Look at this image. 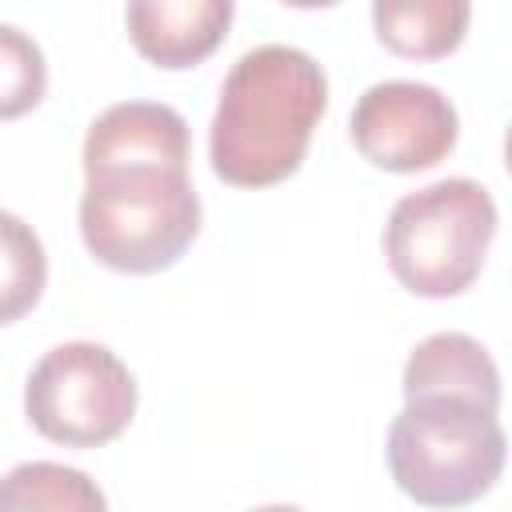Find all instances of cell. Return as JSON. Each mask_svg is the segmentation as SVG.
I'll return each mask as SVG.
<instances>
[{"mask_svg":"<svg viewBox=\"0 0 512 512\" xmlns=\"http://www.w3.org/2000/svg\"><path fill=\"white\" fill-rule=\"evenodd\" d=\"M0 512H108V500L80 468L24 460L0 476Z\"/></svg>","mask_w":512,"mask_h":512,"instance_id":"8fae6325","label":"cell"},{"mask_svg":"<svg viewBox=\"0 0 512 512\" xmlns=\"http://www.w3.org/2000/svg\"><path fill=\"white\" fill-rule=\"evenodd\" d=\"M200 232L188 168L128 164L84 176L80 236L96 264L128 276L172 268Z\"/></svg>","mask_w":512,"mask_h":512,"instance_id":"7a4b0ae2","label":"cell"},{"mask_svg":"<svg viewBox=\"0 0 512 512\" xmlns=\"http://www.w3.org/2000/svg\"><path fill=\"white\" fill-rule=\"evenodd\" d=\"M232 16V0H132L124 8L136 52L168 72L208 60L220 48Z\"/></svg>","mask_w":512,"mask_h":512,"instance_id":"ba28073f","label":"cell"},{"mask_svg":"<svg viewBox=\"0 0 512 512\" xmlns=\"http://www.w3.org/2000/svg\"><path fill=\"white\" fill-rule=\"evenodd\" d=\"M328 108L324 68L292 44L248 48L220 84L208 160L224 184L268 188L288 180Z\"/></svg>","mask_w":512,"mask_h":512,"instance_id":"6da1fadb","label":"cell"},{"mask_svg":"<svg viewBox=\"0 0 512 512\" xmlns=\"http://www.w3.org/2000/svg\"><path fill=\"white\" fill-rule=\"evenodd\" d=\"M356 152L384 172H424L460 136L452 100L424 80H380L360 92L348 120Z\"/></svg>","mask_w":512,"mask_h":512,"instance_id":"8992f818","label":"cell"},{"mask_svg":"<svg viewBox=\"0 0 512 512\" xmlns=\"http://www.w3.org/2000/svg\"><path fill=\"white\" fill-rule=\"evenodd\" d=\"M48 92V60L16 24H0V120L32 112Z\"/></svg>","mask_w":512,"mask_h":512,"instance_id":"4fadbf2b","label":"cell"},{"mask_svg":"<svg viewBox=\"0 0 512 512\" xmlns=\"http://www.w3.org/2000/svg\"><path fill=\"white\" fill-rule=\"evenodd\" d=\"M136 400V376L96 340L48 348L24 384V412L32 428L64 448H100L116 440L132 424Z\"/></svg>","mask_w":512,"mask_h":512,"instance_id":"5b68a950","label":"cell"},{"mask_svg":"<svg viewBox=\"0 0 512 512\" xmlns=\"http://www.w3.org/2000/svg\"><path fill=\"white\" fill-rule=\"evenodd\" d=\"M404 400L420 396H448L468 400L488 412L500 408V368L488 348L468 332H436L420 340L400 376Z\"/></svg>","mask_w":512,"mask_h":512,"instance_id":"9c48e42d","label":"cell"},{"mask_svg":"<svg viewBox=\"0 0 512 512\" xmlns=\"http://www.w3.org/2000/svg\"><path fill=\"white\" fill-rule=\"evenodd\" d=\"M472 20L468 0H376L372 28L384 48L408 60H440L460 48Z\"/></svg>","mask_w":512,"mask_h":512,"instance_id":"30bf717a","label":"cell"},{"mask_svg":"<svg viewBox=\"0 0 512 512\" xmlns=\"http://www.w3.org/2000/svg\"><path fill=\"white\" fill-rule=\"evenodd\" d=\"M48 284V256L32 224L0 208V328L28 316Z\"/></svg>","mask_w":512,"mask_h":512,"instance_id":"7c38bea8","label":"cell"},{"mask_svg":"<svg viewBox=\"0 0 512 512\" xmlns=\"http://www.w3.org/2000/svg\"><path fill=\"white\" fill-rule=\"evenodd\" d=\"M252 512H304L296 504H264V508H252Z\"/></svg>","mask_w":512,"mask_h":512,"instance_id":"5bb4252c","label":"cell"},{"mask_svg":"<svg viewBox=\"0 0 512 512\" xmlns=\"http://www.w3.org/2000/svg\"><path fill=\"white\" fill-rule=\"evenodd\" d=\"M504 452L496 412L468 400H404L388 424V472L424 508H464L488 496L504 472Z\"/></svg>","mask_w":512,"mask_h":512,"instance_id":"3957f363","label":"cell"},{"mask_svg":"<svg viewBox=\"0 0 512 512\" xmlns=\"http://www.w3.org/2000/svg\"><path fill=\"white\" fill-rule=\"evenodd\" d=\"M84 176L128 164H168L188 168V124L172 104L124 100L104 108L84 136Z\"/></svg>","mask_w":512,"mask_h":512,"instance_id":"52a82bcc","label":"cell"},{"mask_svg":"<svg viewBox=\"0 0 512 512\" xmlns=\"http://www.w3.org/2000/svg\"><path fill=\"white\" fill-rule=\"evenodd\" d=\"M496 236V200L480 180L448 176L392 204L384 256L392 276L424 300L460 296L484 268Z\"/></svg>","mask_w":512,"mask_h":512,"instance_id":"277c9868","label":"cell"}]
</instances>
